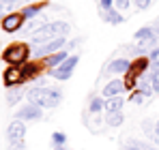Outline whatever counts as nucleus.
I'll use <instances>...</instances> for the list:
<instances>
[{
  "label": "nucleus",
  "instance_id": "obj_2",
  "mask_svg": "<svg viewBox=\"0 0 159 150\" xmlns=\"http://www.w3.org/2000/svg\"><path fill=\"white\" fill-rule=\"evenodd\" d=\"M67 34H69V24L62 22V20H56V22H50V24L37 28L30 34V41L34 45H43L48 41H54V39H62V37L67 39Z\"/></svg>",
  "mask_w": 159,
  "mask_h": 150
},
{
  "label": "nucleus",
  "instance_id": "obj_11",
  "mask_svg": "<svg viewBox=\"0 0 159 150\" xmlns=\"http://www.w3.org/2000/svg\"><path fill=\"white\" fill-rule=\"evenodd\" d=\"M148 67H151V60L140 56L138 60H133V62H131V69H129L127 73L131 75V77H135V79H140V77L144 75V71H148Z\"/></svg>",
  "mask_w": 159,
  "mask_h": 150
},
{
  "label": "nucleus",
  "instance_id": "obj_16",
  "mask_svg": "<svg viewBox=\"0 0 159 150\" xmlns=\"http://www.w3.org/2000/svg\"><path fill=\"white\" fill-rule=\"evenodd\" d=\"M103 20H106L107 24H112V26H118V24H123V22H125V20H123V15H120L116 9L103 11Z\"/></svg>",
  "mask_w": 159,
  "mask_h": 150
},
{
  "label": "nucleus",
  "instance_id": "obj_31",
  "mask_svg": "<svg viewBox=\"0 0 159 150\" xmlns=\"http://www.w3.org/2000/svg\"><path fill=\"white\" fill-rule=\"evenodd\" d=\"M155 133H157V139H159V122L155 125Z\"/></svg>",
  "mask_w": 159,
  "mask_h": 150
},
{
  "label": "nucleus",
  "instance_id": "obj_14",
  "mask_svg": "<svg viewBox=\"0 0 159 150\" xmlns=\"http://www.w3.org/2000/svg\"><path fill=\"white\" fill-rule=\"evenodd\" d=\"M69 58V51L67 50H60V51H56V54H52V56H48V67H58V64H62L65 60Z\"/></svg>",
  "mask_w": 159,
  "mask_h": 150
},
{
  "label": "nucleus",
  "instance_id": "obj_22",
  "mask_svg": "<svg viewBox=\"0 0 159 150\" xmlns=\"http://www.w3.org/2000/svg\"><path fill=\"white\" fill-rule=\"evenodd\" d=\"M52 142H54V146H65V144H67V135L60 133V131H56L52 135Z\"/></svg>",
  "mask_w": 159,
  "mask_h": 150
},
{
  "label": "nucleus",
  "instance_id": "obj_21",
  "mask_svg": "<svg viewBox=\"0 0 159 150\" xmlns=\"http://www.w3.org/2000/svg\"><path fill=\"white\" fill-rule=\"evenodd\" d=\"M22 73H24V77H37L39 75V64H34V62H28V64H24L22 67Z\"/></svg>",
  "mask_w": 159,
  "mask_h": 150
},
{
  "label": "nucleus",
  "instance_id": "obj_18",
  "mask_svg": "<svg viewBox=\"0 0 159 150\" xmlns=\"http://www.w3.org/2000/svg\"><path fill=\"white\" fill-rule=\"evenodd\" d=\"M41 9H43V4H28L26 9L22 11V17L24 20H32V17H37L41 13Z\"/></svg>",
  "mask_w": 159,
  "mask_h": 150
},
{
  "label": "nucleus",
  "instance_id": "obj_30",
  "mask_svg": "<svg viewBox=\"0 0 159 150\" xmlns=\"http://www.w3.org/2000/svg\"><path fill=\"white\" fill-rule=\"evenodd\" d=\"M54 150H67V146H54Z\"/></svg>",
  "mask_w": 159,
  "mask_h": 150
},
{
  "label": "nucleus",
  "instance_id": "obj_5",
  "mask_svg": "<svg viewBox=\"0 0 159 150\" xmlns=\"http://www.w3.org/2000/svg\"><path fill=\"white\" fill-rule=\"evenodd\" d=\"M78 62H80V56L78 54H71L62 64H58L54 71H50V75H52L54 79H60V82H65V79H69L71 75H73V69L78 67Z\"/></svg>",
  "mask_w": 159,
  "mask_h": 150
},
{
  "label": "nucleus",
  "instance_id": "obj_3",
  "mask_svg": "<svg viewBox=\"0 0 159 150\" xmlns=\"http://www.w3.org/2000/svg\"><path fill=\"white\" fill-rule=\"evenodd\" d=\"M28 56H30V50H28L26 43H13L2 51V60L9 62L11 67H20L22 62L28 60Z\"/></svg>",
  "mask_w": 159,
  "mask_h": 150
},
{
  "label": "nucleus",
  "instance_id": "obj_7",
  "mask_svg": "<svg viewBox=\"0 0 159 150\" xmlns=\"http://www.w3.org/2000/svg\"><path fill=\"white\" fill-rule=\"evenodd\" d=\"M41 116H43L41 107L39 105H32V103L17 109V120H41Z\"/></svg>",
  "mask_w": 159,
  "mask_h": 150
},
{
  "label": "nucleus",
  "instance_id": "obj_25",
  "mask_svg": "<svg viewBox=\"0 0 159 150\" xmlns=\"http://www.w3.org/2000/svg\"><path fill=\"white\" fill-rule=\"evenodd\" d=\"M125 150H153L151 146H146V144H140V142H135V144H127V148Z\"/></svg>",
  "mask_w": 159,
  "mask_h": 150
},
{
  "label": "nucleus",
  "instance_id": "obj_15",
  "mask_svg": "<svg viewBox=\"0 0 159 150\" xmlns=\"http://www.w3.org/2000/svg\"><path fill=\"white\" fill-rule=\"evenodd\" d=\"M123 99L120 97H112L106 101V114H116V112H123Z\"/></svg>",
  "mask_w": 159,
  "mask_h": 150
},
{
  "label": "nucleus",
  "instance_id": "obj_17",
  "mask_svg": "<svg viewBox=\"0 0 159 150\" xmlns=\"http://www.w3.org/2000/svg\"><path fill=\"white\" fill-rule=\"evenodd\" d=\"M123 120H125L123 112H116V114H106V122H107V126H112V129L120 126V125H123Z\"/></svg>",
  "mask_w": 159,
  "mask_h": 150
},
{
  "label": "nucleus",
  "instance_id": "obj_8",
  "mask_svg": "<svg viewBox=\"0 0 159 150\" xmlns=\"http://www.w3.org/2000/svg\"><path fill=\"white\" fill-rule=\"evenodd\" d=\"M24 79H26V77L22 73V67H9V69L4 71V86H9V88L20 86Z\"/></svg>",
  "mask_w": 159,
  "mask_h": 150
},
{
  "label": "nucleus",
  "instance_id": "obj_9",
  "mask_svg": "<svg viewBox=\"0 0 159 150\" xmlns=\"http://www.w3.org/2000/svg\"><path fill=\"white\" fill-rule=\"evenodd\" d=\"M24 24V17H22V13H9L4 20H2V30L4 32H15V30H20Z\"/></svg>",
  "mask_w": 159,
  "mask_h": 150
},
{
  "label": "nucleus",
  "instance_id": "obj_20",
  "mask_svg": "<svg viewBox=\"0 0 159 150\" xmlns=\"http://www.w3.org/2000/svg\"><path fill=\"white\" fill-rule=\"evenodd\" d=\"M88 109H90L93 114H97V112H101V109H106V99H103V97H95V99L90 101V105H88Z\"/></svg>",
  "mask_w": 159,
  "mask_h": 150
},
{
  "label": "nucleus",
  "instance_id": "obj_23",
  "mask_svg": "<svg viewBox=\"0 0 159 150\" xmlns=\"http://www.w3.org/2000/svg\"><path fill=\"white\" fill-rule=\"evenodd\" d=\"M114 7H116V11H125L131 7V0H114Z\"/></svg>",
  "mask_w": 159,
  "mask_h": 150
},
{
  "label": "nucleus",
  "instance_id": "obj_26",
  "mask_svg": "<svg viewBox=\"0 0 159 150\" xmlns=\"http://www.w3.org/2000/svg\"><path fill=\"white\" fill-rule=\"evenodd\" d=\"M133 2H135V9L138 11H146L151 7V0H133Z\"/></svg>",
  "mask_w": 159,
  "mask_h": 150
},
{
  "label": "nucleus",
  "instance_id": "obj_10",
  "mask_svg": "<svg viewBox=\"0 0 159 150\" xmlns=\"http://www.w3.org/2000/svg\"><path fill=\"white\" fill-rule=\"evenodd\" d=\"M131 69V62L127 60V58H114L110 64H107V69H106V73H112V75H123V73H127Z\"/></svg>",
  "mask_w": 159,
  "mask_h": 150
},
{
  "label": "nucleus",
  "instance_id": "obj_32",
  "mask_svg": "<svg viewBox=\"0 0 159 150\" xmlns=\"http://www.w3.org/2000/svg\"><path fill=\"white\" fill-rule=\"evenodd\" d=\"M13 2H15V4H17V2H22V0H13Z\"/></svg>",
  "mask_w": 159,
  "mask_h": 150
},
{
  "label": "nucleus",
  "instance_id": "obj_13",
  "mask_svg": "<svg viewBox=\"0 0 159 150\" xmlns=\"http://www.w3.org/2000/svg\"><path fill=\"white\" fill-rule=\"evenodd\" d=\"M135 41L138 43H144V41H148V39H153V37H157L155 34V30H153V26H144V28H140V30H135Z\"/></svg>",
  "mask_w": 159,
  "mask_h": 150
},
{
  "label": "nucleus",
  "instance_id": "obj_4",
  "mask_svg": "<svg viewBox=\"0 0 159 150\" xmlns=\"http://www.w3.org/2000/svg\"><path fill=\"white\" fill-rule=\"evenodd\" d=\"M24 137H26V125L22 120H13L7 126V139L11 150H24Z\"/></svg>",
  "mask_w": 159,
  "mask_h": 150
},
{
  "label": "nucleus",
  "instance_id": "obj_19",
  "mask_svg": "<svg viewBox=\"0 0 159 150\" xmlns=\"http://www.w3.org/2000/svg\"><path fill=\"white\" fill-rule=\"evenodd\" d=\"M22 95H24V90H22V88H9V95H7L9 105H15L17 101L22 99Z\"/></svg>",
  "mask_w": 159,
  "mask_h": 150
},
{
  "label": "nucleus",
  "instance_id": "obj_29",
  "mask_svg": "<svg viewBox=\"0 0 159 150\" xmlns=\"http://www.w3.org/2000/svg\"><path fill=\"white\" fill-rule=\"evenodd\" d=\"M99 4H101V11H110L114 7V0H99Z\"/></svg>",
  "mask_w": 159,
  "mask_h": 150
},
{
  "label": "nucleus",
  "instance_id": "obj_28",
  "mask_svg": "<svg viewBox=\"0 0 159 150\" xmlns=\"http://www.w3.org/2000/svg\"><path fill=\"white\" fill-rule=\"evenodd\" d=\"M144 99H146V97H144V95H142L140 90H133V95H131V101L135 103V105H140V103H142Z\"/></svg>",
  "mask_w": 159,
  "mask_h": 150
},
{
  "label": "nucleus",
  "instance_id": "obj_6",
  "mask_svg": "<svg viewBox=\"0 0 159 150\" xmlns=\"http://www.w3.org/2000/svg\"><path fill=\"white\" fill-rule=\"evenodd\" d=\"M67 43V39L62 37V39H54V41H48V43H43V45H37L34 47V56L37 58H45V56H50V54H56V51H60V47Z\"/></svg>",
  "mask_w": 159,
  "mask_h": 150
},
{
  "label": "nucleus",
  "instance_id": "obj_24",
  "mask_svg": "<svg viewBox=\"0 0 159 150\" xmlns=\"http://www.w3.org/2000/svg\"><path fill=\"white\" fill-rule=\"evenodd\" d=\"M15 7V2L13 0H0V13H7V11H11Z\"/></svg>",
  "mask_w": 159,
  "mask_h": 150
},
{
  "label": "nucleus",
  "instance_id": "obj_12",
  "mask_svg": "<svg viewBox=\"0 0 159 150\" xmlns=\"http://www.w3.org/2000/svg\"><path fill=\"white\" fill-rule=\"evenodd\" d=\"M123 90H127V88H125V82H123V79H112L106 88H103V97H107V99L118 97Z\"/></svg>",
  "mask_w": 159,
  "mask_h": 150
},
{
  "label": "nucleus",
  "instance_id": "obj_1",
  "mask_svg": "<svg viewBox=\"0 0 159 150\" xmlns=\"http://www.w3.org/2000/svg\"><path fill=\"white\" fill-rule=\"evenodd\" d=\"M28 101L39 107H58L62 103V90L56 86H34L26 92Z\"/></svg>",
  "mask_w": 159,
  "mask_h": 150
},
{
  "label": "nucleus",
  "instance_id": "obj_27",
  "mask_svg": "<svg viewBox=\"0 0 159 150\" xmlns=\"http://www.w3.org/2000/svg\"><path fill=\"white\" fill-rule=\"evenodd\" d=\"M148 73L159 77V60H151V67H148Z\"/></svg>",
  "mask_w": 159,
  "mask_h": 150
}]
</instances>
